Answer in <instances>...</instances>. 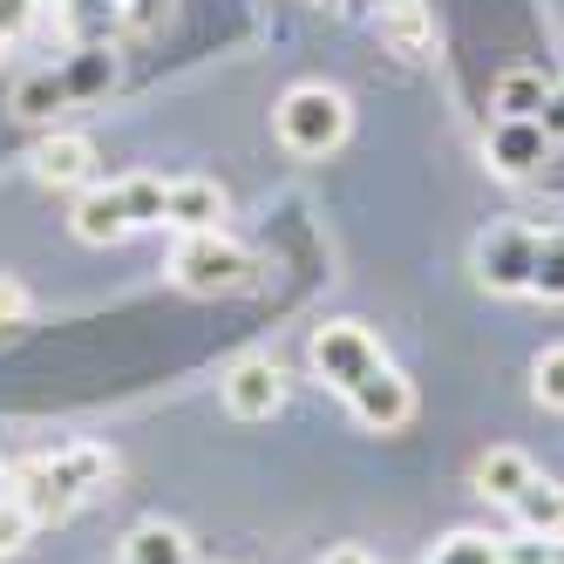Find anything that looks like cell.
<instances>
[{"instance_id": "21", "label": "cell", "mask_w": 564, "mask_h": 564, "mask_svg": "<svg viewBox=\"0 0 564 564\" xmlns=\"http://www.w3.org/2000/svg\"><path fill=\"white\" fill-rule=\"evenodd\" d=\"M531 394H538V409H557L564 415V347H544L531 360Z\"/></svg>"}, {"instance_id": "20", "label": "cell", "mask_w": 564, "mask_h": 564, "mask_svg": "<svg viewBox=\"0 0 564 564\" xmlns=\"http://www.w3.org/2000/svg\"><path fill=\"white\" fill-rule=\"evenodd\" d=\"M422 564H503V538H482V531H449Z\"/></svg>"}, {"instance_id": "10", "label": "cell", "mask_w": 564, "mask_h": 564, "mask_svg": "<svg viewBox=\"0 0 564 564\" xmlns=\"http://www.w3.org/2000/svg\"><path fill=\"white\" fill-rule=\"evenodd\" d=\"M225 218H231L225 184H212V177H177V184H164V225L171 231H225Z\"/></svg>"}, {"instance_id": "3", "label": "cell", "mask_w": 564, "mask_h": 564, "mask_svg": "<svg viewBox=\"0 0 564 564\" xmlns=\"http://www.w3.org/2000/svg\"><path fill=\"white\" fill-rule=\"evenodd\" d=\"M272 130L279 143H286L293 156H306V164H319V156H334L354 130V109L334 83H293L286 96H279L272 109Z\"/></svg>"}, {"instance_id": "2", "label": "cell", "mask_w": 564, "mask_h": 564, "mask_svg": "<svg viewBox=\"0 0 564 564\" xmlns=\"http://www.w3.org/2000/svg\"><path fill=\"white\" fill-rule=\"evenodd\" d=\"M75 238L83 246H116L130 231L164 225V177H116V184H89L75 205Z\"/></svg>"}, {"instance_id": "16", "label": "cell", "mask_w": 564, "mask_h": 564, "mask_svg": "<svg viewBox=\"0 0 564 564\" xmlns=\"http://www.w3.org/2000/svg\"><path fill=\"white\" fill-rule=\"evenodd\" d=\"M531 476H538V463L523 456V449H490V456L476 463V497H490V503H510V497H517V490H523Z\"/></svg>"}, {"instance_id": "19", "label": "cell", "mask_w": 564, "mask_h": 564, "mask_svg": "<svg viewBox=\"0 0 564 564\" xmlns=\"http://www.w3.org/2000/svg\"><path fill=\"white\" fill-rule=\"evenodd\" d=\"M531 300L564 306V231H538V265H531Z\"/></svg>"}, {"instance_id": "1", "label": "cell", "mask_w": 564, "mask_h": 564, "mask_svg": "<svg viewBox=\"0 0 564 564\" xmlns=\"http://www.w3.org/2000/svg\"><path fill=\"white\" fill-rule=\"evenodd\" d=\"M109 476H116L109 449H96V442H68V449H55V456H34V463L8 469V490H14V503L34 523H62V517L83 510Z\"/></svg>"}, {"instance_id": "9", "label": "cell", "mask_w": 564, "mask_h": 564, "mask_svg": "<svg viewBox=\"0 0 564 564\" xmlns=\"http://www.w3.org/2000/svg\"><path fill=\"white\" fill-rule=\"evenodd\" d=\"M482 156H490L497 177H531L544 156H551V130L538 123V116H497L490 123V143H482Z\"/></svg>"}, {"instance_id": "15", "label": "cell", "mask_w": 564, "mask_h": 564, "mask_svg": "<svg viewBox=\"0 0 564 564\" xmlns=\"http://www.w3.org/2000/svg\"><path fill=\"white\" fill-rule=\"evenodd\" d=\"M517 510V531H538V538H564V482L551 476H531L523 490L510 497Z\"/></svg>"}, {"instance_id": "25", "label": "cell", "mask_w": 564, "mask_h": 564, "mask_svg": "<svg viewBox=\"0 0 564 564\" xmlns=\"http://www.w3.org/2000/svg\"><path fill=\"white\" fill-rule=\"evenodd\" d=\"M28 293L14 286V279H0V334H14V327H28Z\"/></svg>"}, {"instance_id": "14", "label": "cell", "mask_w": 564, "mask_h": 564, "mask_svg": "<svg viewBox=\"0 0 564 564\" xmlns=\"http://www.w3.org/2000/svg\"><path fill=\"white\" fill-rule=\"evenodd\" d=\"M116 564H191V538L177 531V523L150 517V523H137V531L123 538V551H116Z\"/></svg>"}, {"instance_id": "4", "label": "cell", "mask_w": 564, "mask_h": 564, "mask_svg": "<svg viewBox=\"0 0 564 564\" xmlns=\"http://www.w3.org/2000/svg\"><path fill=\"white\" fill-rule=\"evenodd\" d=\"M171 286L218 300V293H246L252 286V252L231 231H177L171 246Z\"/></svg>"}, {"instance_id": "18", "label": "cell", "mask_w": 564, "mask_h": 564, "mask_svg": "<svg viewBox=\"0 0 564 564\" xmlns=\"http://www.w3.org/2000/svg\"><path fill=\"white\" fill-rule=\"evenodd\" d=\"M62 83H68L75 102H96V96L116 83V55H109V48H75V55L62 62Z\"/></svg>"}, {"instance_id": "27", "label": "cell", "mask_w": 564, "mask_h": 564, "mask_svg": "<svg viewBox=\"0 0 564 564\" xmlns=\"http://www.w3.org/2000/svg\"><path fill=\"white\" fill-rule=\"evenodd\" d=\"M538 123H544V130H551V143H557V137H564V83H557V89H551V102H544V116H538Z\"/></svg>"}, {"instance_id": "23", "label": "cell", "mask_w": 564, "mask_h": 564, "mask_svg": "<svg viewBox=\"0 0 564 564\" xmlns=\"http://www.w3.org/2000/svg\"><path fill=\"white\" fill-rule=\"evenodd\" d=\"M28 531H34V517L14 503V490H0V557H14L28 544Z\"/></svg>"}, {"instance_id": "24", "label": "cell", "mask_w": 564, "mask_h": 564, "mask_svg": "<svg viewBox=\"0 0 564 564\" xmlns=\"http://www.w3.org/2000/svg\"><path fill=\"white\" fill-rule=\"evenodd\" d=\"M34 21H42V0H0V42H21Z\"/></svg>"}, {"instance_id": "7", "label": "cell", "mask_w": 564, "mask_h": 564, "mask_svg": "<svg viewBox=\"0 0 564 564\" xmlns=\"http://www.w3.org/2000/svg\"><path fill=\"white\" fill-rule=\"evenodd\" d=\"M218 394H225V409L238 422H272L279 409H286V375H279V360L246 354V360H231V368H225Z\"/></svg>"}, {"instance_id": "8", "label": "cell", "mask_w": 564, "mask_h": 564, "mask_svg": "<svg viewBox=\"0 0 564 564\" xmlns=\"http://www.w3.org/2000/svg\"><path fill=\"white\" fill-rule=\"evenodd\" d=\"M347 415L360 422V429H375V435H394L401 422L415 415V381L394 368V360H381V368L360 381L354 394H347Z\"/></svg>"}, {"instance_id": "6", "label": "cell", "mask_w": 564, "mask_h": 564, "mask_svg": "<svg viewBox=\"0 0 564 564\" xmlns=\"http://www.w3.org/2000/svg\"><path fill=\"white\" fill-rule=\"evenodd\" d=\"M476 286L482 293H531V265H538V231L531 225H490L476 238Z\"/></svg>"}, {"instance_id": "5", "label": "cell", "mask_w": 564, "mask_h": 564, "mask_svg": "<svg viewBox=\"0 0 564 564\" xmlns=\"http://www.w3.org/2000/svg\"><path fill=\"white\" fill-rule=\"evenodd\" d=\"M306 360H313V375L319 381H327L340 401L360 388V381H368L375 368H381V340L368 334V327H360V319H327V327H313V340H306Z\"/></svg>"}, {"instance_id": "26", "label": "cell", "mask_w": 564, "mask_h": 564, "mask_svg": "<svg viewBox=\"0 0 564 564\" xmlns=\"http://www.w3.org/2000/svg\"><path fill=\"white\" fill-rule=\"evenodd\" d=\"M164 14H171V0H130V8H123V28H130V34H150Z\"/></svg>"}, {"instance_id": "17", "label": "cell", "mask_w": 564, "mask_h": 564, "mask_svg": "<svg viewBox=\"0 0 564 564\" xmlns=\"http://www.w3.org/2000/svg\"><path fill=\"white\" fill-rule=\"evenodd\" d=\"M551 89H557V83H544V68H503L490 102H497V116H544Z\"/></svg>"}, {"instance_id": "30", "label": "cell", "mask_w": 564, "mask_h": 564, "mask_svg": "<svg viewBox=\"0 0 564 564\" xmlns=\"http://www.w3.org/2000/svg\"><path fill=\"white\" fill-rule=\"evenodd\" d=\"M0 490H8V469H0Z\"/></svg>"}, {"instance_id": "22", "label": "cell", "mask_w": 564, "mask_h": 564, "mask_svg": "<svg viewBox=\"0 0 564 564\" xmlns=\"http://www.w3.org/2000/svg\"><path fill=\"white\" fill-rule=\"evenodd\" d=\"M503 564H564V538L517 531V538H503Z\"/></svg>"}, {"instance_id": "28", "label": "cell", "mask_w": 564, "mask_h": 564, "mask_svg": "<svg viewBox=\"0 0 564 564\" xmlns=\"http://www.w3.org/2000/svg\"><path fill=\"white\" fill-rule=\"evenodd\" d=\"M327 564H375V557L360 551V544H340V551H327Z\"/></svg>"}, {"instance_id": "12", "label": "cell", "mask_w": 564, "mask_h": 564, "mask_svg": "<svg viewBox=\"0 0 564 564\" xmlns=\"http://www.w3.org/2000/svg\"><path fill=\"white\" fill-rule=\"evenodd\" d=\"M375 28H381V42H388L401 62H422V55L435 48L429 0H381V8H375Z\"/></svg>"}, {"instance_id": "11", "label": "cell", "mask_w": 564, "mask_h": 564, "mask_svg": "<svg viewBox=\"0 0 564 564\" xmlns=\"http://www.w3.org/2000/svg\"><path fill=\"white\" fill-rule=\"evenodd\" d=\"M28 171H34V184H48V191L96 184V143H89V137H75V130H55L48 143H34Z\"/></svg>"}, {"instance_id": "29", "label": "cell", "mask_w": 564, "mask_h": 564, "mask_svg": "<svg viewBox=\"0 0 564 564\" xmlns=\"http://www.w3.org/2000/svg\"><path fill=\"white\" fill-rule=\"evenodd\" d=\"M319 8H347V0H319Z\"/></svg>"}, {"instance_id": "31", "label": "cell", "mask_w": 564, "mask_h": 564, "mask_svg": "<svg viewBox=\"0 0 564 564\" xmlns=\"http://www.w3.org/2000/svg\"><path fill=\"white\" fill-rule=\"evenodd\" d=\"M0 48H8V42H0Z\"/></svg>"}, {"instance_id": "13", "label": "cell", "mask_w": 564, "mask_h": 564, "mask_svg": "<svg viewBox=\"0 0 564 564\" xmlns=\"http://www.w3.org/2000/svg\"><path fill=\"white\" fill-rule=\"evenodd\" d=\"M75 96H68V83H62V68H34V75H21L14 83V96H8V109H14V123H55V116L68 109Z\"/></svg>"}]
</instances>
